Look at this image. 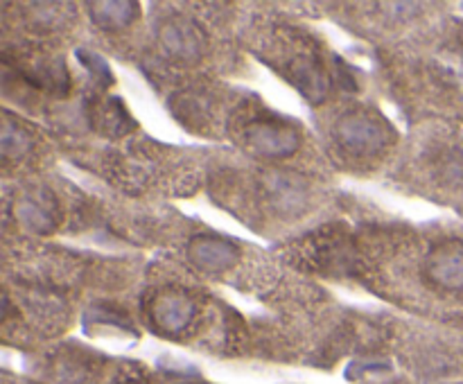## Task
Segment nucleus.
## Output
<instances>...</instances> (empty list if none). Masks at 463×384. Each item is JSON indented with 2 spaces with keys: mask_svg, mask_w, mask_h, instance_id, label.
Listing matches in <instances>:
<instances>
[{
  "mask_svg": "<svg viewBox=\"0 0 463 384\" xmlns=\"http://www.w3.org/2000/svg\"><path fill=\"white\" fill-rule=\"evenodd\" d=\"M158 43L163 52L181 63L197 61L206 48V36L202 27L185 16H170L158 27Z\"/></svg>",
  "mask_w": 463,
  "mask_h": 384,
  "instance_id": "nucleus-3",
  "label": "nucleus"
},
{
  "mask_svg": "<svg viewBox=\"0 0 463 384\" xmlns=\"http://www.w3.org/2000/svg\"><path fill=\"white\" fill-rule=\"evenodd\" d=\"M90 21L99 30H122L131 25L134 18L138 16V3L131 0H120V3H90L89 5Z\"/></svg>",
  "mask_w": 463,
  "mask_h": 384,
  "instance_id": "nucleus-8",
  "label": "nucleus"
},
{
  "mask_svg": "<svg viewBox=\"0 0 463 384\" xmlns=\"http://www.w3.org/2000/svg\"><path fill=\"white\" fill-rule=\"evenodd\" d=\"M425 278L437 287L457 292L463 289V239L437 244L425 258Z\"/></svg>",
  "mask_w": 463,
  "mask_h": 384,
  "instance_id": "nucleus-5",
  "label": "nucleus"
},
{
  "mask_svg": "<svg viewBox=\"0 0 463 384\" xmlns=\"http://www.w3.org/2000/svg\"><path fill=\"white\" fill-rule=\"evenodd\" d=\"M118 384H147V382H145V379H140V378H125V379H120Z\"/></svg>",
  "mask_w": 463,
  "mask_h": 384,
  "instance_id": "nucleus-11",
  "label": "nucleus"
},
{
  "mask_svg": "<svg viewBox=\"0 0 463 384\" xmlns=\"http://www.w3.org/2000/svg\"><path fill=\"white\" fill-rule=\"evenodd\" d=\"M0 147H3L5 161L23 156V154L32 147V134L7 117V120L3 122V138H0Z\"/></svg>",
  "mask_w": 463,
  "mask_h": 384,
  "instance_id": "nucleus-9",
  "label": "nucleus"
},
{
  "mask_svg": "<svg viewBox=\"0 0 463 384\" xmlns=\"http://www.w3.org/2000/svg\"><path fill=\"white\" fill-rule=\"evenodd\" d=\"M77 57L84 61V66L89 68V70L93 72L98 80L111 81V70H109L107 61H104L102 57H98V54H93V52H84V50H80V52H77Z\"/></svg>",
  "mask_w": 463,
  "mask_h": 384,
  "instance_id": "nucleus-10",
  "label": "nucleus"
},
{
  "mask_svg": "<svg viewBox=\"0 0 463 384\" xmlns=\"http://www.w3.org/2000/svg\"><path fill=\"white\" fill-rule=\"evenodd\" d=\"M242 140L253 154L265 158H285L301 145V136L292 125L274 117H253L242 126Z\"/></svg>",
  "mask_w": 463,
  "mask_h": 384,
  "instance_id": "nucleus-1",
  "label": "nucleus"
},
{
  "mask_svg": "<svg viewBox=\"0 0 463 384\" xmlns=\"http://www.w3.org/2000/svg\"><path fill=\"white\" fill-rule=\"evenodd\" d=\"M188 258L202 271H226L238 262V248L220 235H197L188 242Z\"/></svg>",
  "mask_w": 463,
  "mask_h": 384,
  "instance_id": "nucleus-7",
  "label": "nucleus"
},
{
  "mask_svg": "<svg viewBox=\"0 0 463 384\" xmlns=\"http://www.w3.org/2000/svg\"><path fill=\"white\" fill-rule=\"evenodd\" d=\"M14 217L32 233H50L59 224L57 197L48 190H27L14 201Z\"/></svg>",
  "mask_w": 463,
  "mask_h": 384,
  "instance_id": "nucleus-6",
  "label": "nucleus"
},
{
  "mask_svg": "<svg viewBox=\"0 0 463 384\" xmlns=\"http://www.w3.org/2000/svg\"><path fill=\"white\" fill-rule=\"evenodd\" d=\"M147 312L158 332L179 334L193 323L197 307H194V301L185 292H179V289H165V292L156 294V296L149 301Z\"/></svg>",
  "mask_w": 463,
  "mask_h": 384,
  "instance_id": "nucleus-4",
  "label": "nucleus"
},
{
  "mask_svg": "<svg viewBox=\"0 0 463 384\" xmlns=\"http://www.w3.org/2000/svg\"><path fill=\"white\" fill-rule=\"evenodd\" d=\"M335 136L344 149L357 156L378 154L389 143V129L383 117L369 111L346 113L335 126Z\"/></svg>",
  "mask_w": 463,
  "mask_h": 384,
  "instance_id": "nucleus-2",
  "label": "nucleus"
}]
</instances>
